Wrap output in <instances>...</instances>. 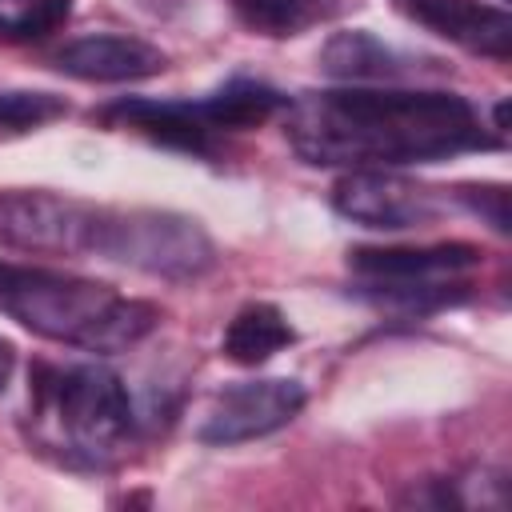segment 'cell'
Returning <instances> with one entry per match:
<instances>
[{
  "label": "cell",
  "mask_w": 512,
  "mask_h": 512,
  "mask_svg": "<svg viewBox=\"0 0 512 512\" xmlns=\"http://www.w3.org/2000/svg\"><path fill=\"white\" fill-rule=\"evenodd\" d=\"M284 136L312 168H412L496 148L476 108L428 88H320L284 108Z\"/></svg>",
  "instance_id": "6da1fadb"
},
{
  "label": "cell",
  "mask_w": 512,
  "mask_h": 512,
  "mask_svg": "<svg viewBox=\"0 0 512 512\" xmlns=\"http://www.w3.org/2000/svg\"><path fill=\"white\" fill-rule=\"evenodd\" d=\"M28 436L64 468L104 472L136 436L128 384L104 364H32Z\"/></svg>",
  "instance_id": "7a4b0ae2"
},
{
  "label": "cell",
  "mask_w": 512,
  "mask_h": 512,
  "mask_svg": "<svg viewBox=\"0 0 512 512\" xmlns=\"http://www.w3.org/2000/svg\"><path fill=\"white\" fill-rule=\"evenodd\" d=\"M0 312L44 340L100 356L128 352L160 324L156 304L120 296L112 284L12 260H0Z\"/></svg>",
  "instance_id": "3957f363"
},
{
  "label": "cell",
  "mask_w": 512,
  "mask_h": 512,
  "mask_svg": "<svg viewBox=\"0 0 512 512\" xmlns=\"http://www.w3.org/2000/svg\"><path fill=\"white\" fill-rule=\"evenodd\" d=\"M288 108V96L276 92L264 80H228L224 88L200 96V100H152V96H124L96 112L104 128L136 132L160 148L212 160L220 156L224 140L236 132H248L276 112Z\"/></svg>",
  "instance_id": "277c9868"
},
{
  "label": "cell",
  "mask_w": 512,
  "mask_h": 512,
  "mask_svg": "<svg viewBox=\"0 0 512 512\" xmlns=\"http://www.w3.org/2000/svg\"><path fill=\"white\" fill-rule=\"evenodd\" d=\"M96 256L160 280H196L216 268V244L200 220L168 208H104Z\"/></svg>",
  "instance_id": "5b68a950"
},
{
  "label": "cell",
  "mask_w": 512,
  "mask_h": 512,
  "mask_svg": "<svg viewBox=\"0 0 512 512\" xmlns=\"http://www.w3.org/2000/svg\"><path fill=\"white\" fill-rule=\"evenodd\" d=\"M104 208L44 192V188H12L0 192V244L28 256H96Z\"/></svg>",
  "instance_id": "8992f818"
},
{
  "label": "cell",
  "mask_w": 512,
  "mask_h": 512,
  "mask_svg": "<svg viewBox=\"0 0 512 512\" xmlns=\"http://www.w3.org/2000/svg\"><path fill=\"white\" fill-rule=\"evenodd\" d=\"M444 204L448 196H440V188L416 184L396 168H352L332 184L336 216L372 232L428 228L444 212Z\"/></svg>",
  "instance_id": "52a82bcc"
},
{
  "label": "cell",
  "mask_w": 512,
  "mask_h": 512,
  "mask_svg": "<svg viewBox=\"0 0 512 512\" xmlns=\"http://www.w3.org/2000/svg\"><path fill=\"white\" fill-rule=\"evenodd\" d=\"M308 392L300 380H288V376H260V380H236V384H224L196 436L204 444H244V440H260L284 424L296 420V412L304 408Z\"/></svg>",
  "instance_id": "ba28073f"
},
{
  "label": "cell",
  "mask_w": 512,
  "mask_h": 512,
  "mask_svg": "<svg viewBox=\"0 0 512 512\" xmlns=\"http://www.w3.org/2000/svg\"><path fill=\"white\" fill-rule=\"evenodd\" d=\"M392 4L412 24L436 32L440 40L472 56H488L496 64L512 60V16L500 4H484V0H392Z\"/></svg>",
  "instance_id": "9c48e42d"
},
{
  "label": "cell",
  "mask_w": 512,
  "mask_h": 512,
  "mask_svg": "<svg viewBox=\"0 0 512 512\" xmlns=\"http://www.w3.org/2000/svg\"><path fill=\"white\" fill-rule=\"evenodd\" d=\"M52 64L72 76V80H88V84H132V80H148L156 72L168 68V56L140 40V36H124V32H92V36H76L64 48H56Z\"/></svg>",
  "instance_id": "30bf717a"
},
{
  "label": "cell",
  "mask_w": 512,
  "mask_h": 512,
  "mask_svg": "<svg viewBox=\"0 0 512 512\" xmlns=\"http://www.w3.org/2000/svg\"><path fill=\"white\" fill-rule=\"evenodd\" d=\"M480 248L468 240L420 244V248H352L348 268L360 280H456L480 264Z\"/></svg>",
  "instance_id": "8fae6325"
},
{
  "label": "cell",
  "mask_w": 512,
  "mask_h": 512,
  "mask_svg": "<svg viewBox=\"0 0 512 512\" xmlns=\"http://www.w3.org/2000/svg\"><path fill=\"white\" fill-rule=\"evenodd\" d=\"M320 68L336 80H352V84H392V80H408L420 72V60L412 52H400L392 44H384L380 36L352 28V32H336L324 48H320Z\"/></svg>",
  "instance_id": "7c38bea8"
},
{
  "label": "cell",
  "mask_w": 512,
  "mask_h": 512,
  "mask_svg": "<svg viewBox=\"0 0 512 512\" xmlns=\"http://www.w3.org/2000/svg\"><path fill=\"white\" fill-rule=\"evenodd\" d=\"M292 340H296V332H292L288 316H284L276 304H268V300H252V304H244V308L228 320L220 348H224L228 360L256 368V364L272 360L280 348H288Z\"/></svg>",
  "instance_id": "4fadbf2b"
},
{
  "label": "cell",
  "mask_w": 512,
  "mask_h": 512,
  "mask_svg": "<svg viewBox=\"0 0 512 512\" xmlns=\"http://www.w3.org/2000/svg\"><path fill=\"white\" fill-rule=\"evenodd\" d=\"M232 12L248 32L284 40L328 24L340 12V0H232Z\"/></svg>",
  "instance_id": "5bb4252c"
},
{
  "label": "cell",
  "mask_w": 512,
  "mask_h": 512,
  "mask_svg": "<svg viewBox=\"0 0 512 512\" xmlns=\"http://www.w3.org/2000/svg\"><path fill=\"white\" fill-rule=\"evenodd\" d=\"M368 304H380V308H400V312H436V308H448V304H460L468 296V284L460 280H360L356 288Z\"/></svg>",
  "instance_id": "9a60e30c"
},
{
  "label": "cell",
  "mask_w": 512,
  "mask_h": 512,
  "mask_svg": "<svg viewBox=\"0 0 512 512\" xmlns=\"http://www.w3.org/2000/svg\"><path fill=\"white\" fill-rule=\"evenodd\" d=\"M72 16V0H4L0 4V40L32 44L60 32Z\"/></svg>",
  "instance_id": "2e32d148"
},
{
  "label": "cell",
  "mask_w": 512,
  "mask_h": 512,
  "mask_svg": "<svg viewBox=\"0 0 512 512\" xmlns=\"http://www.w3.org/2000/svg\"><path fill=\"white\" fill-rule=\"evenodd\" d=\"M60 116H68V100L56 92H36V88H4L0 92V140L28 136Z\"/></svg>",
  "instance_id": "e0dca14e"
},
{
  "label": "cell",
  "mask_w": 512,
  "mask_h": 512,
  "mask_svg": "<svg viewBox=\"0 0 512 512\" xmlns=\"http://www.w3.org/2000/svg\"><path fill=\"white\" fill-rule=\"evenodd\" d=\"M472 216H480L496 236H508L512 224H508V188L504 184H460L452 192Z\"/></svg>",
  "instance_id": "ac0fdd59"
},
{
  "label": "cell",
  "mask_w": 512,
  "mask_h": 512,
  "mask_svg": "<svg viewBox=\"0 0 512 512\" xmlns=\"http://www.w3.org/2000/svg\"><path fill=\"white\" fill-rule=\"evenodd\" d=\"M12 372H16V344L0 336V392L8 388V380H12Z\"/></svg>",
  "instance_id": "d6986e66"
},
{
  "label": "cell",
  "mask_w": 512,
  "mask_h": 512,
  "mask_svg": "<svg viewBox=\"0 0 512 512\" xmlns=\"http://www.w3.org/2000/svg\"><path fill=\"white\" fill-rule=\"evenodd\" d=\"M0 4H4V0H0Z\"/></svg>",
  "instance_id": "ffe728a7"
}]
</instances>
